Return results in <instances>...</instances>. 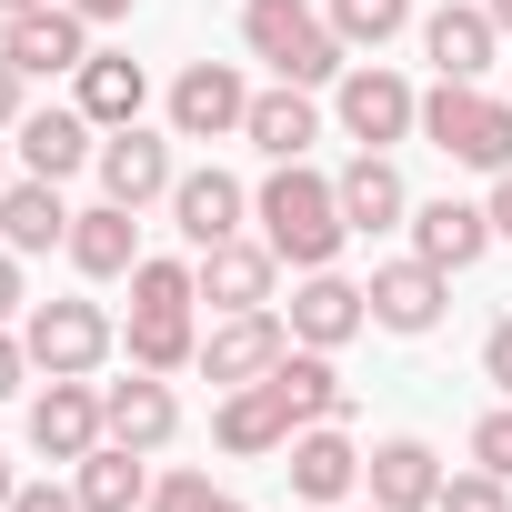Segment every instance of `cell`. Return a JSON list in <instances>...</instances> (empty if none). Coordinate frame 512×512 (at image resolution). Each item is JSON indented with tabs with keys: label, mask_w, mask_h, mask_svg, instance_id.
Segmentation results:
<instances>
[{
	"label": "cell",
	"mask_w": 512,
	"mask_h": 512,
	"mask_svg": "<svg viewBox=\"0 0 512 512\" xmlns=\"http://www.w3.org/2000/svg\"><path fill=\"white\" fill-rule=\"evenodd\" d=\"M251 211H262V241L282 251L292 272H332V262H342V241H352L342 191H332L322 171H302V161H272V181L251 191Z\"/></svg>",
	"instance_id": "1"
},
{
	"label": "cell",
	"mask_w": 512,
	"mask_h": 512,
	"mask_svg": "<svg viewBox=\"0 0 512 512\" xmlns=\"http://www.w3.org/2000/svg\"><path fill=\"white\" fill-rule=\"evenodd\" d=\"M241 51H251V61H272V71L302 81V91H322V81L352 71V41L312 11V0H241Z\"/></svg>",
	"instance_id": "2"
},
{
	"label": "cell",
	"mask_w": 512,
	"mask_h": 512,
	"mask_svg": "<svg viewBox=\"0 0 512 512\" xmlns=\"http://www.w3.org/2000/svg\"><path fill=\"white\" fill-rule=\"evenodd\" d=\"M422 141L472 161V171H512V101H492L482 81H432L422 91Z\"/></svg>",
	"instance_id": "3"
},
{
	"label": "cell",
	"mask_w": 512,
	"mask_h": 512,
	"mask_svg": "<svg viewBox=\"0 0 512 512\" xmlns=\"http://www.w3.org/2000/svg\"><path fill=\"white\" fill-rule=\"evenodd\" d=\"M332 111H342V131H352L362 151H392V141L422 131V91H412L402 71H382V61H352V71L332 81Z\"/></svg>",
	"instance_id": "4"
},
{
	"label": "cell",
	"mask_w": 512,
	"mask_h": 512,
	"mask_svg": "<svg viewBox=\"0 0 512 512\" xmlns=\"http://www.w3.org/2000/svg\"><path fill=\"white\" fill-rule=\"evenodd\" d=\"M21 342H31V372L71 382V372H101L111 362V312L101 302H31Z\"/></svg>",
	"instance_id": "5"
},
{
	"label": "cell",
	"mask_w": 512,
	"mask_h": 512,
	"mask_svg": "<svg viewBox=\"0 0 512 512\" xmlns=\"http://www.w3.org/2000/svg\"><path fill=\"white\" fill-rule=\"evenodd\" d=\"M292 432H302V412H292V392L262 372V382H231L221 392V412H211V442L231 452V462H272V452H292Z\"/></svg>",
	"instance_id": "6"
},
{
	"label": "cell",
	"mask_w": 512,
	"mask_h": 512,
	"mask_svg": "<svg viewBox=\"0 0 512 512\" xmlns=\"http://www.w3.org/2000/svg\"><path fill=\"white\" fill-rule=\"evenodd\" d=\"M282 352H292V322H282L272 302H262V312H221V322L201 332V372H211L221 392H231V382H262Z\"/></svg>",
	"instance_id": "7"
},
{
	"label": "cell",
	"mask_w": 512,
	"mask_h": 512,
	"mask_svg": "<svg viewBox=\"0 0 512 512\" xmlns=\"http://www.w3.org/2000/svg\"><path fill=\"white\" fill-rule=\"evenodd\" d=\"M372 322L382 332H402V342H422V332H442V302H452V272L442 262H422V251H412V262H382L372 282Z\"/></svg>",
	"instance_id": "8"
},
{
	"label": "cell",
	"mask_w": 512,
	"mask_h": 512,
	"mask_svg": "<svg viewBox=\"0 0 512 512\" xmlns=\"http://www.w3.org/2000/svg\"><path fill=\"white\" fill-rule=\"evenodd\" d=\"M251 121V81L231 71V61H191L181 81H171V141H221V131H241Z\"/></svg>",
	"instance_id": "9"
},
{
	"label": "cell",
	"mask_w": 512,
	"mask_h": 512,
	"mask_svg": "<svg viewBox=\"0 0 512 512\" xmlns=\"http://www.w3.org/2000/svg\"><path fill=\"white\" fill-rule=\"evenodd\" d=\"M101 201H121V211H141V201H171V141L161 131H141V121H121V131H101Z\"/></svg>",
	"instance_id": "10"
},
{
	"label": "cell",
	"mask_w": 512,
	"mask_h": 512,
	"mask_svg": "<svg viewBox=\"0 0 512 512\" xmlns=\"http://www.w3.org/2000/svg\"><path fill=\"white\" fill-rule=\"evenodd\" d=\"M0 51H11L31 81H51V71H81V61H91V21L71 11V0H41V11H11V21H0Z\"/></svg>",
	"instance_id": "11"
},
{
	"label": "cell",
	"mask_w": 512,
	"mask_h": 512,
	"mask_svg": "<svg viewBox=\"0 0 512 512\" xmlns=\"http://www.w3.org/2000/svg\"><path fill=\"white\" fill-rule=\"evenodd\" d=\"M191 262H201V302H211V312H262V302H272V272H282V251L231 231V241L191 251Z\"/></svg>",
	"instance_id": "12"
},
{
	"label": "cell",
	"mask_w": 512,
	"mask_h": 512,
	"mask_svg": "<svg viewBox=\"0 0 512 512\" xmlns=\"http://www.w3.org/2000/svg\"><path fill=\"white\" fill-rule=\"evenodd\" d=\"M492 51H502V31H492L482 0H442V11L422 21V61H432V81H482Z\"/></svg>",
	"instance_id": "13"
},
{
	"label": "cell",
	"mask_w": 512,
	"mask_h": 512,
	"mask_svg": "<svg viewBox=\"0 0 512 512\" xmlns=\"http://www.w3.org/2000/svg\"><path fill=\"white\" fill-rule=\"evenodd\" d=\"M91 442H111V422H101V382H51L41 402H31V452H51V462H81Z\"/></svg>",
	"instance_id": "14"
},
{
	"label": "cell",
	"mask_w": 512,
	"mask_h": 512,
	"mask_svg": "<svg viewBox=\"0 0 512 512\" xmlns=\"http://www.w3.org/2000/svg\"><path fill=\"white\" fill-rule=\"evenodd\" d=\"M362 492V452H352V432L342 422H302L292 432V502H352Z\"/></svg>",
	"instance_id": "15"
},
{
	"label": "cell",
	"mask_w": 512,
	"mask_h": 512,
	"mask_svg": "<svg viewBox=\"0 0 512 512\" xmlns=\"http://www.w3.org/2000/svg\"><path fill=\"white\" fill-rule=\"evenodd\" d=\"M362 492H372L382 512H432V502H442V452H432V442H412V432H392V442H372Z\"/></svg>",
	"instance_id": "16"
},
{
	"label": "cell",
	"mask_w": 512,
	"mask_h": 512,
	"mask_svg": "<svg viewBox=\"0 0 512 512\" xmlns=\"http://www.w3.org/2000/svg\"><path fill=\"white\" fill-rule=\"evenodd\" d=\"M81 161H101V121L71 101V111H21V171L31 181H71Z\"/></svg>",
	"instance_id": "17"
},
{
	"label": "cell",
	"mask_w": 512,
	"mask_h": 512,
	"mask_svg": "<svg viewBox=\"0 0 512 512\" xmlns=\"http://www.w3.org/2000/svg\"><path fill=\"white\" fill-rule=\"evenodd\" d=\"M362 322H372V292H362V282H342V272H302V292H292V342L342 352Z\"/></svg>",
	"instance_id": "18"
},
{
	"label": "cell",
	"mask_w": 512,
	"mask_h": 512,
	"mask_svg": "<svg viewBox=\"0 0 512 512\" xmlns=\"http://www.w3.org/2000/svg\"><path fill=\"white\" fill-rule=\"evenodd\" d=\"M101 422H111V442L161 452V442L181 432V402H171V382H161V372H141V362H131V382H101Z\"/></svg>",
	"instance_id": "19"
},
{
	"label": "cell",
	"mask_w": 512,
	"mask_h": 512,
	"mask_svg": "<svg viewBox=\"0 0 512 512\" xmlns=\"http://www.w3.org/2000/svg\"><path fill=\"white\" fill-rule=\"evenodd\" d=\"M241 211H251V191H241L231 171H181V181H171V231H181L191 251L231 241V231H241Z\"/></svg>",
	"instance_id": "20"
},
{
	"label": "cell",
	"mask_w": 512,
	"mask_h": 512,
	"mask_svg": "<svg viewBox=\"0 0 512 512\" xmlns=\"http://www.w3.org/2000/svg\"><path fill=\"white\" fill-rule=\"evenodd\" d=\"M71 492H81V512H151V452L91 442V452L71 462Z\"/></svg>",
	"instance_id": "21"
},
{
	"label": "cell",
	"mask_w": 512,
	"mask_h": 512,
	"mask_svg": "<svg viewBox=\"0 0 512 512\" xmlns=\"http://www.w3.org/2000/svg\"><path fill=\"white\" fill-rule=\"evenodd\" d=\"M131 262H141V221H131L121 201L71 211V272H81V282H131Z\"/></svg>",
	"instance_id": "22"
},
{
	"label": "cell",
	"mask_w": 512,
	"mask_h": 512,
	"mask_svg": "<svg viewBox=\"0 0 512 512\" xmlns=\"http://www.w3.org/2000/svg\"><path fill=\"white\" fill-rule=\"evenodd\" d=\"M412 251H422V262H442V272H472L482 251H492V211L442 191V201H422V211H412Z\"/></svg>",
	"instance_id": "23"
},
{
	"label": "cell",
	"mask_w": 512,
	"mask_h": 512,
	"mask_svg": "<svg viewBox=\"0 0 512 512\" xmlns=\"http://www.w3.org/2000/svg\"><path fill=\"white\" fill-rule=\"evenodd\" d=\"M241 141L262 151V161H302V151L322 141V111H312V91H302V81H282V91H251V121H241Z\"/></svg>",
	"instance_id": "24"
},
{
	"label": "cell",
	"mask_w": 512,
	"mask_h": 512,
	"mask_svg": "<svg viewBox=\"0 0 512 512\" xmlns=\"http://www.w3.org/2000/svg\"><path fill=\"white\" fill-rule=\"evenodd\" d=\"M0 241H11L21 251V262H31V251H71V201H61V181H11V191H0Z\"/></svg>",
	"instance_id": "25"
},
{
	"label": "cell",
	"mask_w": 512,
	"mask_h": 512,
	"mask_svg": "<svg viewBox=\"0 0 512 512\" xmlns=\"http://www.w3.org/2000/svg\"><path fill=\"white\" fill-rule=\"evenodd\" d=\"M71 91H81V111H91L101 131L141 121V101H151V81H141V61H131V51H91V61L71 71Z\"/></svg>",
	"instance_id": "26"
},
{
	"label": "cell",
	"mask_w": 512,
	"mask_h": 512,
	"mask_svg": "<svg viewBox=\"0 0 512 512\" xmlns=\"http://www.w3.org/2000/svg\"><path fill=\"white\" fill-rule=\"evenodd\" d=\"M332 191H342V221H352V231H392V221L412 211V191H402L392 151H352V171H342Z\"/></svg>",
	"instance_id": "27"
},
{
	"label": "cell",
	"mask_w": 512,
	"mask_h": 512,
	"mask_svg": "<svg viewBox=\"0 0 512 512\" xmlns=\"http://www.w3.org/2000/svg\"><path fill=\"white\" fill-rule=\"evenodd\" d=\"M272 382L292 392V412H302V422H342V412H352V382H342V372H332V352H312V342H292V352L272 362Z\"/></svg>",
	"instance_id": "28"
},
{
	"label": "cell",
	"mask_w": 512,
	"mask_h": 512,
	"mask_svg": "<svg viewBox=\"0 0 512 512\" xmlns=\"http://www.w3.org/2000/svg\"><path fill=\"white\" fill-rule=\"evenodd\" d=\"M131 362H141V372H181V362H201V322H191V302H181V312H131Z\"/></svg>",
	"instance_id": "29"
},
{
	"label": "cell",
	"mask_w": 512,
	"mask_h": 512,
	"mask_svg": "<svg viewBox=\"0 0 512 512\" xmlns=\"http://www.w3.org/2000/svg\"><path fill=\"white\" fill-rule=\"evenodd\" d=\"M322 21H332L352 51H382V41L412 31V0H322Z\"/></svg>",
	"instance_id": "30"
},
{
	"label": "cell",
	"mask_w": 512,
	"mask_h": 512,
	"mask_svg": "<svg viewBox=\"0 0 512 512\" xmlns=\"http://www.w3.org/2000/svg\"><path fill=\"white\" fill-rule=\"evenodd\" d=\"M181 302H201V262H131V312H181Z\"/></svg>",
	"instance_id": "31"
},
{
	"label": "cell",
	"mask_w": 512,
	"mask_h": 512,
	"mask_svg": "<svg viewBox=\"0 0 512 512\" xmlns=\"http://www.w3.org/2000/svg\"><path fill=\"white\" fill-rule=\"evenodd\" d=\"M432 512H512V482L482 472V462H472V472H442V502H432Z\"/></svg>",
	"instance_id": "32"
},
{
	"label": "cell",
	"mask_w": 512,
	"mask_h": 512,
	"mask_svg": "<svg viewBox=\"0 0 512 512\" xmlns=\"http://www.w3.org/2000/svg\"><path fill=\"white\" fill-rule=\"evenodd\" d=\"M472 462H482V472H502V482H512V402H492V412H482V422H472Z\"/></svg>",
	"instance_id": "33"
},
{
	"label": "cell",
	"mask_w": 512,
	"mask_h": 512,
	"mask_svg": "<svg viewBox=\"0 0 512 512\" xmlns=\"http://www.w3.org/2000/svg\"><path fill=\"white\" fill-rule=\"evenodd\" d=\"M221 492H211V472H161L151 482V512H211Z\"/></svg>",
	"instance_id": "34"
},
{
	"label": "cell",
	"mask_w": 512,
	"mask_h": 512,
	"mask_svg": "<svg viewBox=\"0 0 512 512\" xmlns=\"http://www.w3.org/2000/svg\"><path fill=\"white\" fill-rule=\"evenodd\" d=\"M482 382L512 402V322H492V332H482Z\"/></svg>",
	"instance_id": "35"
},
{
	"label": "cell",
	"mask_w": 512,
	"mask_h": 512,
	"mask_svg": "<svg viewBox=\"0 0 512 512\" xmlns=\"http://www.w3.org/2000/svg\"><path fill=\"white\" fill-rule=\"evenodd\" d=\"M11 512H81V492H71V482H21Z\"/></svg>",
	"instance_id": "36"
},
{
	"label": "cell",
	"mask_w": 512,
	"mask_h": 512,
	"mask_svg": "<svg viewBox=\"0 0 512 512\" xmlns=\"http://www.w3.org/2000/svg\"><path fill=\"white\" fill-rule=\"evenodd\" d=\"M21 372H31V342H21L11 322H0V402H11V392H21Z\"/></svg>",
	"instance_id": "37"
},
{
	"label": "cell",
	"mask_w": 512,
	"mask_h": 512,
	"mask_svg": "<svg viewBox=\"0 0 512 512\" xmlns=\"http://www.w3.org/2000/svg\"><path fill=\"white\" fill-rule=\"evenodd\" d=\"M21 81H31V71H21L11 51H0V131H21Z\"/></svg>",
	"instance_id": "38"
},
{
	"label": "cell",
	"mask_w": 512,
	"mask_h": 512,
	"mask_svg": "<svg viewBox=\"0 0 512 512\" xmlns=\"http://www.w3.org/2000/svg\"><path fill=\"white\" fill-rule=\"evenodd\" d=\"M11 312H21V251L0 241V322H11Z\"/></svg>",
	"instance_id": "39"
},
{
	"label": "cell",
	"mask_w": 512,
	"mask_h": 512,
	"mask_svg": "<svg viewBox=\"0 0 512 512\" xmlns=\"http://www.w3.org/2000/svg\"><path fill=\"white\" fill-rule=\"evenodd\" d=\"M482 211H492V241H512V171H492V201Z\"/></svg>",
	"instance_id": "40"
},
{
	"label": "cell",
	"mask_w": 512,
	"mask_h": 512,
	"mask_svg": "<svg viewBox=\"0 0 512 512\" xmlns=\"http://www.w3.org/2000/svg\"><path fill=\"white\" fill-rule=\"evenodd\" d=\"M71 11H81V21L101 31V21H131V0H71Z\"/></svg>",
	"instance_id": "41"
},
{
	"label": "cell",
	"mask_w": 512,
	"mask_h": 512,
	"mask_svg": "<svg viewBox=\"0 0 512 512\" xmlns=\"http://www.w3.org/2000/svg\"><path fill=\"white\" fill-rule=\"evenodd\" d=\"M482 11H492V31H502V41H512V0H482Z\"/></svg>",
	"instance_id": "42"
},
{
	"label": "cell",
	"mask_w": 512,
	"mask_h": 512,
	"mask_svg": "<svg viewBox=\"0 0 512 512\" xmlns=\"http://www.w3.org/2000/svg\"><path fill=\"white\" fill-rule=\"evenodd\" d=\"M11 492H21V482H11V452H0V512H11Z\"/></svg>",
	"instance_id": "43"
},
{
	"label": "cell",
	"mask_w": 512,
	"mask_h": 512,
	"mask_svg": "<svg viewBox=\"0 0 512 512\" xmlns=\"http://www.w3.org/2000/svg\"><path fill=\"white\" fill-rule=\"evenodd\" d=\"M11 11H41V0H0V21H11Z\"/></svg>",
	"instance_id": "44"
},
{
	"label": "cell",
	"mask_w": 512,
	"mask_h": 512,
	"mask_svg": "<svg viewBox=\"0 0 512 512\" xmlns=\"http://www.w3.org/2000/svg\"><path fill=\"white\" fill-rule=\"evenodd\" d=\"M211 512H241V502H231V492H221V502H211Z\"/></svg>",
	"instance_id": "45"
},
{
	"label": "cell",
	"mask_w": 512,
	"mask_h": 512,
	"mask_svg": "<svg viewBox=\"0 0 512 512\" xmlns=\"http://www.w3.org/2000/svg\"><path fill=\"white\" fill-rule=\"evenodd\" d=\"M282 512H312V502H282Z\"/></svg>",
	"instance_id": "46"
},
{
	"label": "cell",
	"mask_w": 512,
	"mask_h": 512,
	"mask_svg": "<svg viewBox=\"0 0 512 512\" xmlns=\"http://www.w3.org/2000/svg\"><path fill=\"white\" fill-rule=\"evenodd\" d=\"M0 191H11V171H0Z\"/></svg>",
	"instance_id": "47"
},
{
	"label": "cell",
	"mask_w": 512,
	"mask_h": 512,
	"mask_svg": "<svg viewBox=\"0 0 512 512\" xmlns=\"http://www.w3.org/2000/svg\"><path fill=\"white\" fill-rule=\"evenodd\" d=\"M362 512H382V502H362Z\"/></svg>",
	"instance_id": "48"
}]
</instances>
